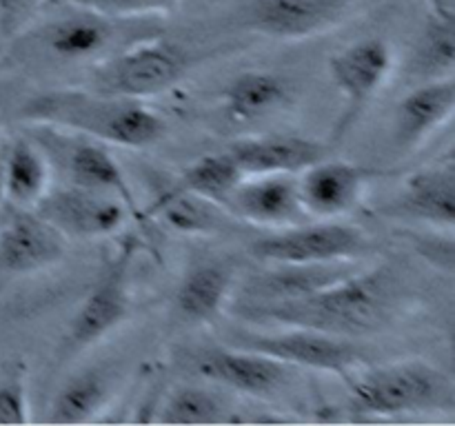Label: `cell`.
Here are the masks:
<instances>
[{"label":"cell","instance_id":"3957f363","mask_svg":"<svg viewBox=\"0 0 455 426\" xmlns=\"http://www.w3.org/2000/svg\"><path fill=\"white\" fill-rule=\"evenodd\" d=\"M360 411L373 415L451 411L455 406L453 380L438 367L422 359L355 368L345 377Z\"/></svg>","mask_w":455,"mask_h":426},{"label":"cell","instance_id":"5bb4252c","mask_svg":"<svg viewBox=\"0 0 455 426\" xmlns=\"http://www.w3.org/2000/svg\"><path fill=\"white\" fill-rule=\"evenodd\" d=\"M355 0H251L247 27L275 40H305L331 29Z\"/></svg>","mask_w":455,"mask_h":426},{"label":"cell","instance_id":"f546056e","mask_svg":"<svg viewBox=\"0 0 455 426\" xmlns=\"http://www.w3.org/2000/svg\"><path fill=\"white\" fill-rule=\"evenodd\" d=\"M44 0H0V43H9L29 27Z\"/></svg>","mask_w":455,"mask_h":426},{"label":"cell","instance_id":"83f0119b","mask_svg":"<svg viewBox=\"0 0 455 426\" xmlns=\"http://www.w3.org/2000/svg\"><path fill=\"white\" fill-rule=\"evenodd\" d=\"M420 60L429 74L449 75L455 67V20L431 16L420 44Z\"/></svg>","mask_w":455,"mask_h":426},{"label":"cell","instance_id":"cb8c5ba5","mask_svg":"<svg viewBox=\"0 0 455 426\" xmlns=\"http://www.w3.org/2000/svg\"><path fill=\"white\" fill-rule=\"evenodd\" d=\"M154 211L169 229L182 235H216L234 222L222 204L189 193L178 185L160 193Z\"/></svg>","mask_w":455,"mask_h":426},{"label":"cell","instance_id":"ffe728a7","mask_svg":"<svg viewBox=\"0 0 455 426\" xmlns=\"http://www.w3.org/2000/svg\"><path fill=\"white\" fill-rule=\"evenodd\" d=\"M74 7V4H71ZM116 20L74 7L69 16L56 18L43 29V44L53 58L65 62L100 60L116 36Z\"/></svg>","mask_w":455,"mask_h":426},{"label":"cell","instance_id":"9c48e42d","mask_svg":"<svg viewBox=\"0 0 455 426\" xmlns=\"http://www.w3.org/2000/svg\"><path fill=\"white\" fill-rule=\"evenodd\" d=\"M34 211L67 240H96L118 233L132 211L116 195L105 191L65 185L49 189Z\"/></svg>","mask_w":455,"mask_h":426},{"label":"cell","instance_id":"52a82bcc","mask_svg":"<svg viewBox=\"0 0 455 426\" xmlns=\"http://www.w3.org/2000/svg\"><path fill=\"white\" fill-rule=\"evenodd\" d=\"M391 71H394V51L391 44L378 36L363 38L333 53L329 60V75L342 96L340 118L331 133L333 145L354 129L364 109L387 84Z\"/></svg>","mask_w":455,"mask_h":426},{"label":"cell","instance_id":"d4e9b609","mask_svg":"<svg viewBox=\"0 0 455 426\" xmlns=\"http://www.w3.org/2000/svg\"><path fill=\"white\" fill-rule=\"evenodd\" d=\"M111 382L102 368H87L71 375L49 404V424H84L107 404Z\"/></svg>","mask_w":455,"mask_h":426},{"label":"cell","instance_id":"8fae6325","mask_svg":"<svg viewBox=\"0 0 455 426\" xmlns=\"http://www.w3.org/2000/svg\"><path fill=\"white\" fill-rule=\"evenodd\" d=\"M222 207L234 220L271 231L311 220L302 209L296 176L287 173L244 176L227 195Z\"/></svg>","mask_w":455,"mask_h":426},{"label":"cell","instance_id":"ba28073f","mask_svg":"<svg viewBox=\"0 0 455 426\" xmlns=\"http://www.w3.org/2000/svg\"><path fill=\"white\" fill-rule=\"evenodd\" d=\"M38 129L40 133L34 140L43 146L52 167H60L67 178V185L87 186V189L116 195L127 204L132 216H140V207L133 198L132 186L107 145L78 136V133L58 131L52 127Z\"/></svg>","mask_w":455,"mask_h":426},{"label":"cell","instance_id":"277c9868","mask_svg":"<svg viewBox=\"0 0 455 426\" xmlns=\"http://www.w3.org/2000/svg\"><path fill=\"white\" fill-rule=\"evenodd\" d=\"M371 251L367 235L338 220H307L253 240L249 253L265 264L363 262Z\"/></svg>","mask_w":455,"mask_h":426},{"label":"cell","instance_id":"d6a6232c","mask_svg":"<svg viewBox=\"0 0 455 426\" xmlns=\"http://www.w3.org/2000/svg\"><path fill=\"white\" fill-rule=\"evenodd\" d=\"M4 200V154L0 151V202Z\"/></svg>","mask_w":455,"mask_h":426},{"label":"cell","instance_id":"d6986e66","mask_svg":"<svg viewBox=\"0 0 455 426\" xmlns=\"http://www.w3.org/2000/svg\"><path fill=\"white\" fill-rule=\"evenodd\" d=\"M455 109L453 74L440 75L411 89L395 106L394 140L400 149H413L443 127Z\"/></svg>","mask_w":455,"mask_h":426},{"label":"cell","instance_id":"30bf717a","mask_svg":"<svg viewBox=\"0 0 455 426\" xmlns=\"http://www.w3.org/2000/svg\"><path fill=\"white\" fill-rule=\"evenodd\" d=\"M194 367L204 380L251 398L280 393L293 375V367L289 364L231 344L203 349L196 353Z\"/></svg>","mask_w":455,"mask_h":426},{"label":"cell","instance_id":"e0dca14e","mask_svg":"<svg viewBox=\"0 0 455 426\" xmlns=\"http://www.w3.org/2000/svg\"><path fill=\"white\" fill-rule=\"evenodd\" d=\"M229 155L235 160L244 176H265V173H287L298 176L311 164L329 158L331 146L302 136H249L231 142Z\"/></svg>","mask_w":455,"mask_h":426},{"label":"cell","instance_id":"4316f807","mask_svg":"<svg viewBox=\"0 0 455 426\" xmlns=\"http://www.w3.org/2000/svg\"><path fill=\"white\" fill-rule=\"evenodd\" d=\"M243 178L244 173L240 171V167L231 158L229 151H225V154H209L194 160L180 173L176 185L180 189L189 191V193L222 204Z\"/></svg>","mask_w":455,"mask_h":426},{"label":"cell","instance_id":"2e32d148","mask_svg":"<svg viewBox=\"0 0 455 426\" xmlns=\"http://www.w3.org/2000/svg\"><path fill=\"white\" fill-rule=\"evenodd\" d=\"M251 275L240 293V304H271L296 300L355 273L363 262H318V264H269Z\"/></svg>","mask_w":455,"mask_h":426},{"label":"cell","instance_id":"ac0fdd59","mask_svg":"<svg viewBox=\"0 0 455 426\" xmlns=\"http://www.w3.org/2000/svg\"><path fill=\"white\" fill-rule=\"evenodd\" d=\"M394 217L425 222L438 229L455 225V164L453 160L438 167L422 169L407 178L395 202L387 209Z\"/></svg>","mask_w":455,"mask_h":426},{"label":"cell","instance_id":"8992f818","mask_svg":"<svg viewBox=\"0 0 455 426\" xmlns=\"http://www.w3.org/2000/svg\"><path fill=\"white\" fill-rule=\"evenodd\" d=\"M231 346L269 355L293 368L333 373L342 380L367 364V351L354 337L300 327H284V331L278 333H235L231 337Z\"/></svg>","mask_w":455,"mask_h":426},{"label":"cell","instance_id":"9a60e30c","mask_svg":"<svg viewBox=\"0 0 455 426\" xmlns=\"http://www.w3.org/2000/svg\"><path fill=\"white\" fill-rule=\"evenodd\" d=\"M67 238L34 209H16L0 226V273L27 275L58 264Z\"/></svg>","mask_w":455,"mask_h":426},{"label":"cell","instance_id":"7a4b0ae2","mask_svg":"<svg viewBox=\"0 0 455 426\" xmlns=\"http://www.w3.org/2000/svg\"><path fill=\"white\" fill-rule=\"evenodd\" d=\"M34 127L78 133L107 146L147 149L163 140L167 122L142 100L93 89H56L29 98L18 111Z\"/></svg>","mask_w":455,"mask_h":426},{"label":"cell","instance_id":"f1b7e54d","mask_svg":"<svg viewBox=\"0 0 455 426\" xmlns=\"http://www.w3.org/2000/svg\"><path fill=\"white\" fill-rule=\"evenodd\" d=\"M69 4L100 13L111 20H129V18L167 13L169 9H173L176 0H69Z\"/></svg>","mask_w":455,"mask_h":426},{"label":"cell","instance_id":"7c38bea8","mask_svg":"<svg viewBox=\"0 0 455 426\" xmlns=\"http://www.w3.org/2000/svg\"><path fill=\"white\" fill-rule=\"evenodd\" d=\"M371 171L324 158L296 176L302 209L311 220H340L363 204Z\"/></svg>","mask_w":455,"mask_h":426},{"label":"cell","instance_id":"603a6c76","mask_svg":"<svg viewBox=\"0 0 455 426\" xmlns=\"http://www.w3.org/2000/svg\"><path fill=\"white\" fill-rule=\"evenodd\" d=\"M291 98L289 83L271 71H243L225 87V111L235 122H251L283 109Z\"/></svg>","mask_w":455,"mask_h":426},{"label":"cell","instance_id":"6da1fadb","mask_svg":"<svg viewBox=\"0 0 455 426\" xmlns=\"http://www.w3.org/2000/svg\"><path fill=\"white\" fill-rule=\"evenodd\" d=\"M400 302V280L391 266H360L340 282L305 297L271 304H231V313L247 322L300 327L340 337H360L389 324Z\"/></svg>","mask_w":455,"mask_h":426},{"label":"cell","instance_id":"5b68a950","mask_svg":"<svg viewBox=\"0 0 455 426\" xmlns=\"http://www.w3.org/2000/svg\"><path fill=\"white\" fill-rule=\"evenodd\" d=\"M187 71V56L180 47L167 40H142L107 56L93 69L92 89L120 98H145L172 89Z\"/></svg>","mask_w":455,"mask_h":426},{"label":"cell","instance_id":"1f68e13d","mask_svg":"<svg viewBox=\"0 0 455 426\" xmlns=\"http://www.w3.org/2000/svg\"><path fill=\"white\" fill-rule=\"evenodd\" d=\"M427 4L431 9V16L455 20V0H427Z\"/></svg>","mask_w":455,"mask_h":426},{"label":"cell","instance_id":"484cf974","mask_svg":"<svg viewBox=\"0 0 455 426\" xmlns=\"http://www.w3.org/2000/svg\"><path fill=\"white\" fill-rule=\"evenodd\" d=\"M227 402L209 386L182 384L164 398L160 406V424L207 426L227 422Z\"/></svg>","mask_w":455,"mask_h":426},{"label":"cell","instance_id":"44dd1931","mask_svg":"<svg viewBox=\"0 0 455 426\" xmlns=\"http://www.w3.org/2000/svg\"><path fill=\"white\" fill-rule=\"evenodd\" d=\"M234 288V269L222 262H203L191 266L176 291V309L196 324L213 322L222 315Z\"/></svg>","mask_w":455,"mask_h":426},{"label":"cell","instance_id":"7402d4cb","mask_svg":"<svg viewBox=\"0 0 455 426\" xmlns=\"http://www.w3.org/2000/svg\"><path fill=\"white\" fill-rule=\"evenodd\" d=\"M52 162L29 136L16 138L4 151V200L13 209H34L52 189Z\"/></svg>","mask_w":455,"mask_h":426},{"label":"cell","instance_id":"4fadbf2b","mask_svg":"<svg viewBox=\"0 0 455 426\" xmlns=\"http://www.w3.org/2000/svg\"><path fill=\"white\" fill-rule=\"evenodd\" d=\"M129 260L132 248L124 247L123 253L107 266L98 282L89 288L83 304L74 313L67 331V340L74 349H87L105 335H109L129 313Z\"/></svg>","mask_w":455,"mask_h":426},{"label":"cell","instance_id":"4dcf8cb0","mask_svg":"<svg viewBox=\"0 0 455 426\" xmlns=\"http://www.w3.org/2000/svg\"><path fill=\"white\" fill-rule=\"evenodd\" d=\"M29 422V399L22 380L0 382V426H22Z\"/></svg>","mask_w":455,"mask_h":426}]
</instances>
